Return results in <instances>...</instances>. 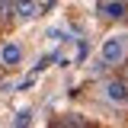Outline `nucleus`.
<instances>
[{"mask_svg":"<svg viewBox=\"0 0 128 128\" xmlns=\"http://www.w3.org/2000/svg\"><path fill=\"white\" fill-rule=\"evenodd\" d=\"M102 93H106V99H109V102L125 106V102H128V80H109V83L102 86Z\"/></svg>","mask_w":128,"mask_h":128,"instance_id":"2","label":"nucleus"},{"mask_svg":"<svg viewBox=\"0 0 128 128\" xmlns=\"http://www.w3.org/2000/svg\"><path fill=\"white\" fill-rule=\"evenodd\" d=\"M19 61H22V48L16 45V42H3L0 45V64L3 67H16Z\"/></svg>","mask_w":128,"mask_h":128,"instance_id":"3","label":"nucleus"},{"mask_svg":"<svg viewBox=\"0 0 128 128\" xmlns=\"http://www.w3.org/2000/svg\"><path fill=\"white\" fill-rule=\"evenodd\" d=\"M99 58L102 64H122L128 58V35H109L99 48Z\"/></svg>","mask_w":128,"mask_h":128,"instance_id":"1","label":"nucleus"},{"mask_svg":"<svg viewBox=\"0 0 128 128\" xmlns=\"http://www.w3.org/2000/svg\"><path fill=\"white\" fill-rule=\"evenodd\" d=\"M29 122H32V109H19L13 115V128H29Z\"/></svg>","mask_w":128,"mask_h":128,"instance_id":"6","label":"nucleus"},{"mask_svg":"<svg viewBox=\"0 0 128 128\" xmlns=\"http://www.w3.org/2000/svg\"><path fill=\"white\" fill-rule=\"evenodd\" d=\"M102 16H109V19L125 16V3H122V0H109V3H102Z\"/></svg>","mask_w":128,"mask_h":128,"instance_id":"5","label":"nucleus"},{"mask_svg":"<svg viewBox=\"0 0 128 128\" xmlns=\"http://www.w3.org/2000/svg\"><path fill=\"white\" fill-rule=\"evenodd\" d=\"M16 16L26 22V19H35L38 16V3L35 0H16Z\"/></svg>","mask_w":128,"mask_h":128,"instance_id":"4","label":"nucleus"}]
</instances>
